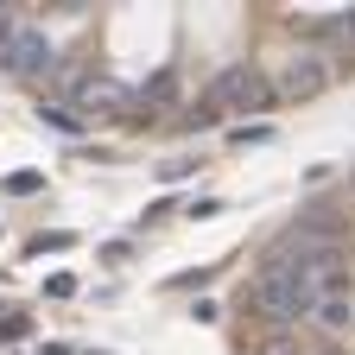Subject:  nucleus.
I'll return each mask as SVG.
<instances>
[{"instance_id": "9d476101", "label": "nucleus", "mask_w": 355, "mask_h": 355, "mask_svg": "<svg viewBox=\"0 0 355 355\" xmlns=\"http://www.w3.org/2000/svg\"><path fill=\"white\" fill-rule=\"evenodd\" d=\"M38 114H44V121H51V127H64V133H76V127H83V121H76L70 108H58V102H44Z\"/></svg>"}, {"instance_id": "9b49d317", "label": "nucleus", "mask_w": 355, "mask_h": 355, "mask_svg": "<svg viewBox=\"0 0 355 355\" xmlns=\"http://www.w3.org/2000/svg\"><path fill=\"white\" fill-rule=\"evenodd\" d=\"M7 191H13V197H32V191H38V171H13Z\"/></svg>"}, {"instance_id": "f257e3e1", "label": "nucleus", "mask_w": 355, "mask_h": 355, "mask_svg": "<svg viewBox=\"0 0 355 355\" xmlns=\"http://www.w3.org/2000/svg\"><path fill=\"white\" fill-rule=\"evenodd\" d=\"M241 108H273V83H266L254 64H229V70H216L209 89H203V114H241Z\"/></svg>"}, {"instance_id": "20e7f679", "label": "nucleus", "mask_w": 355, "mask_h": 355, "mask_svg": "<svg viewBox=\"0 0 355 355\" xmlns=\"http://www.w3.org/2000/svg\"><path fill=\"white\" fill-rule=\"evenodd\" d=\"M0 70L7 76H26V83H51V70H58V58H51V38L44 32H32V26H13L7 38H0Z\"/></svg>"}, {"instance_id": "2eb2a0df", "label": "nucleus", "mask_w": 355, "mask_h": 355, "mask_svg": "<svg viewBox=\"0 0 355 355\" xmlns=\"http://www.w3.org/2000/svg\"><path fill=\"white\" fill-rule=\"evenodd\" d=\"M13 26H19V19H13V13H7V7H0V38H7V32H13Z\"/></svg>"}, {"instance_id": "4468645a", "label": "nucleus", "mask_w": 355, "mask_h": 355, "mask_svg": "<svg viewBox=\"0 0 355 355\" xmlns=\"http://www.w3.org/2000/svg\"><path fill=\"white\" fill-rule=\"evenodd\" d=\"M260 355H298V349H292V343H266Z\"/></svg>"}, {"instance_id": "39448f33", "label": "nucleus", "mask_w": 355, "mask_h": 355, "mask_svg": "<svg viewBox=\"0 0 355 355\" xmlns=\"http://www.w3.org/2000/svg\"><path fill=\"white\" fill-rule=\"evenodd\" d=\"M133 96H127V89L114 83V76H96V70H83L76 76V89H70V96L58 102V108H70L76 121H102V114H121Z\"/></svg>"}, {"instance_id": "6e6552de", "label": "nucleus", "mask_w": 355, "mask_h": 355, "mask_svg": "<svg viewBox=\"0 0 355 355\" xmlns=\"http://www.w3.org/2000/svg\"><path fill=\"white\" fill-rule=\"evenodd\" d=\"M311 324H318V330H343V324H349V286L311 304Z\"/></svg>"}, {"instance_id": "423d86ee", "label": "nucleus", "mask_w": 355, "mask_h": 355, "mask_svg": "<svg viewBox=\"0 0 355 355\" xmlns=\"http://www.w3.org/2000/svg\"><path fill=\"white\" fill-rule=\"evenodd\" d=\"M304 32L311 38H330L336 51L355 64V7H343V13H318V19H304Z\"/></svg>"}, {"instance_id": "dca6fc26", "label": "nucleus", "mask_w": 355, "mask_h": 355, "mask_svg": "<svg viewBox=\"0 0 355 355\" xmlns=\"http://www.w3.org/2000/svg\"><path fill=\"white\" fill-rule=\"evenodd\" d=\"M44 355H70V349H64V343H44Z\"/></svg>"}, {"instance_id": "f8f14e48", "label": "nucleus", "mask_w": 355, "mask_h": 355, "mask_svg": "<svg viewBox=\"0 0 355 355\" xmlns=\"http://www.w3.org/2000/svg\"><path fill=\"white\" fill-rule=\"evenodd\" d=\"M64 248H70V235H38L32 241V254H64Z\"/></svg>"}, {"instance_id": "f03ea898", "label": "nucleus", "mask_w": 355, "mask_h": 355, "mask_svg": "<svg viewBox=\"0 0 355 355\" xmlns=\"http://www.w3.org/2000/svg\"><path fill=\"white\" fill-rule=\"evenodd\" d=\"M330 83H336V58L304 44V51L286 58V70H279V83H273V102H318Z\"/></svg>"}, {"instance_id": "0eeeda50", "label": "nucleus", "mask_w": 355, "mask_h": 355, "mask_svg": "<svg viewBox=\"0 0 355 355\" xmlns=\"http://www.w3.org/2000/svg\"><path fill=\"white\" fill-rule=\"evenodd\" d=\"M178 102V70H153L146 83H140V96H133V108H146V121L159 114V108H171Z\"/></svg>"}, {"instance_id": "7ed1b4c3", "label": "nucleus", "mask_w": 355, "mask_h": 355, "mask_svg": "<svg viewBox=\"0 0 355 355\" xmlns=\"http://www.w3.org/2000/svg\"><path fill=\"white\" fill-rule=\"evenodd\" d=\"M248 311L254 318H266V324H292V318H311V304H304V292L279 273V266H260V273L248 279Z\"/></svg>"}, {"instance_id": "ddd939ff", "label": "nucleus", "mask_w": 355, "mask_h": 355, "mask_svg": "<svg viewBox=\"0 0 355 355\" xmlns=\"http://www.w3.org/2000/svg\"><path fill=\"white\" fill-rule=\"evenodd\" d=\"M44 292H51V298H70V292H76V279H70V273H51V286H44Z\"/></svg>"}, {"instance_id": "1a4fd4ad", "label": "nucleus", "mask_w": 355, "mask_h": 355, "mask_svg": "<svg viewBox=\"0 0 355 355\" xmlns=\"http://www.w3.org/2000/svg\"><path fill=\"white\" fill-rule=\"evenodd\" d=\"M32 330V318H19V311H7V318H0V343H19Z\"/></svg>"}]
</instances>
